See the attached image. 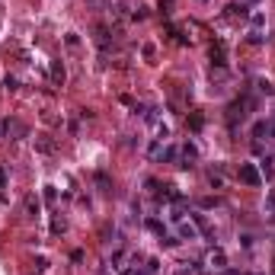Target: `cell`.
<instances>
[{"mask_svg": "<svg viewBox=\"0 0 275 275\" xmlns=\"http://www.w3.org/2000/svg\"><path fill=\"white\" fill-rule=\"evenodd\" d=\"M179 234H182V237H189V240H192V237H195V227H192V224H179Z\"/></svg>", "mask_w": 275, "mask_h": 275, "instance_id": "5", "label": "cell"}, {"mask_svg": "<svg viewBox=\"0 0 275 275\" xmlns=\"http://www.w3.org/2000/svg\"><path fill=\"white\" fill-rule=\"evenodd\" d=\"M211 266H215V269L224 266V253H221V250H218V253H211Z\"/></svg>", "mask_w": 275, "mask_h": 275, "instance_id": "6", "label": "cell"}, {"mask_svg": "<svg viewBox=\"0 0 275 275\" xmlns=\"http://www.w3.org/2000/svg\"><path fill=\"white\" fill-rule=\"evenodd\" d=\"M250 106H253V99H250V96L237 99V103L231 106V109H227V122H231V125H237V122H243V119H247V112H250Z\"/></svg>", "mask_w": 275, "mask_h": 275, "instance_id": "1", "label": "cell"}, {"mask_svg": "<svg viewBox=\"0 0 275 275\" xmlns=\"http://www.w3.org/2000/svg\"><path fill=\"white\" fill-rule=\"evenodd\" d=\"M266 218H269V221H275V192H269V195H266Z\"/></svg>", "mask_w": 275, "mask_h": 275, "instance_id": "4", "label": "cell"}, {"mask_svg": "<svg viewBox=\"0 0 275 275\" xmlns=\"http://www.w3.org/2000/svg\"><path fill=\"white\" fill-rule=\"evenodd\" d=\"M211 61L221 67L224 64V42H218V45H211Z\"/></svg>", "mask_w": 275, "mask_h": 275, "instance_id": "3", "label": "cell"}, {"mask_svg": "<svg viewBox=\"0 0 275 275\" xmlns=\"http://www.w3.org/2000/svg\"><path fill=\"white\" fill-rule=\"evenodd\" d=\"M3 182H6V173H3V170H0V186H3Z\"/></svg>", "mask_w": 275, "mask_h": 275, "instance_id": "7", "label": "cell"}, {"mask_svg": "<svg viewBox=\"0 0 275 275\" xmlns=\"http://www.w3.org/2000/svg\"><path fill=\"white\" fill-rule=\"evenodd\" d=\"M240 179L247 182V186H259V182H263V176H259V170L253 163H240Z\"/></svg>", "mask_w": 275, "mask_h": 275, "instance_id": "2", "label": "cell"}]
</instances>
